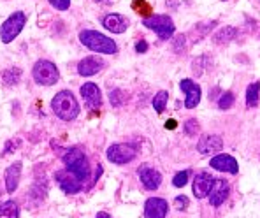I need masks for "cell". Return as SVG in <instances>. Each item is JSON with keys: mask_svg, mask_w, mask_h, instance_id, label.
<instances>
[{"mask_svg": "<svg viewBox=\"0 0 260 218\" xmlns=\"http://www.w3.org/2000/svg\"><path fill=\"white\" fill-rule=\"evenodd\" d=\"M51 109L53 113L56 114L58 118H62L65 121L74 120L76 116L79 114V104L76 101L74 94L69 90H62L53 97L51 101Z\"/></svg>", "mask_w": 260, "mask_h": 218, "instance_id": "1", "label": "cell"}, {"mask_svg": "<svg viewBox=\"0 0 260 218\" xmlns=\"http://www.w3.org/2000/svg\"><path fill=\"white\" fill-rule=\"evenodd\" d=\"M79 41L86 46L88 49L95 53H104V55H114L118 51V46L113 39H109L108 36L95 30H83L79 34Z\"/></svg>", "mask_w": 260, "mask_h": 218, "instance_id": "2", "label": "cell"}, {"mask_svg": "<svg viewBox=\"0 0 260 218\" xmlns=\"http://www.w3.org/2000/svg\"><path fill=\"white\" fill-rule=\"evenodd\" d=\"M63 164H65V169L69 173H72L79 181H86L90 179V166H88V159L85 157V153L78 148H72L63 155Z\"/></svg>", "mask_w": 260, "mask_h": 218, "instance_id": "3", "label": "cell"}, {"mask_svg": "<svg viewBox=\"0 0 260 218\" xmlns=\"http://www.w3.org/2000/svg\"><path fill=\"white\" fill-rule=\"evenodd\" d=\"M32 76L39 85H44V86L55 85L60 79L58 69H56V66L53 62H49V60H39V62L34 66Z\"/></svg>", "mask_w": 260, "mask_h": 218, "instance_id": "4", "label": "cell"}, {"mask_svg": "<svg viewBox=\"0 0 260 218\" xmlns=\"http://www.w3.org/2000/svg\"><path fill=\"white\" fill-rule=\"evenodd\" d=\"M26 23V16L21 11L13 13L6 21L2 23V28H0V39L4 44H9L11 41H14V37H18V34L23 30Z\"/></svg>", "mask_w": 260, "mask_h": 218, "instance_id": "5", "label": "cell"}, {"mask_svg": "<svg viewBox=\"0 0 260 218\" xmlns=\"http://www.w3.org/2000/svg\"><path fill=\"white\" fill-rule=\"evenodd\" d=\"M143 25L150 30H155V32L158 34L160 39H164V41L171 39L176 30L174 21L171 20L169 16H166V14H155V16L146 18V20L143 21Z\"/></svg>", "mask_w": 260, "mask_h": 218, "instance_id": "6", "label": "cell"}, {"mask_svg": "<svg viewBox=\"0 0 260 218\" xmlns=\"http://www.w3.org/2000/svg\"><path fill=\"white\" fill-rule=\"evenodd\" d=\"M136 155L137 151L132 144H113V146L108 148V160L113 164H118V166L132 162Z\"/></svg>", "mask_w": 260, "mask_h": 218, "instance_id": "7", "label": "cell"}, {"mask_svg": "<svg viewBox=\"0 0 260 218\" xmlns=\"http://www.w3.org/2000/svg\"><path fill=\"white\" fill-rule=\"evenodd\" d=\"M55 179L58 181L60 189H62L65 194H71V196H72V194L81 192V189H83V183L79 181V179L76 178V176L72 174V173H69L67 169L56 171Z\"/></svg>", "mask_w": 260, "mask_h": 218, "instance_id": "8", "label": "cell"}, {"mask_svg": "<svg viewBox=\"0 0 260 218\" xmlns=\"http://www.w3.org/2000/svg\"><path fill=\"white\" fill-rule=\"evenodd\" d=\"M137 174H139L141 183H143L146 190H156L162 185V174L153 169V167H150L148 164H143V166L137 169Z\"/></svg>", "mask_w": 260, "mask_h": 218, "instance_id": "9", "label": "cell"}, {"mask_svg": "<svg viewBox=\"0 0 260 218\" xmlns=\"http://www.w3.org/2000/svg\"><path fill=\"white\" fill-rule=\"evenodd\" d=\"M179 88L185 91L186 99H185V108L186 109H193L199 106L201 102V86L197 83H193L192 79H183L179 83Z\"/></svg>", "mask_w": 260, "mask_h": 218, "instance_id": "10", "label": "cell"}, {"mask_svg": "<svg viewBox=\"0 0 260 218\" xmlns=\"http://www.w3.org/2000/svg\"><path fill=\"white\" fill-rule=\"evenodd\" d=\"M81 97L90 109H99L102 106L101 88L95 85V83H85V85L81 86Z\"/></svg>", "mask_w": 260, "mask_h": 218, "instance_id": "11", "label": "cell"}, {"mask_svg": "<svg viewBox=\"0 0 260 218\" xmlns=\"http://www.w3.org/2000/svg\"><path fill=\"white\" fill-rule=\"evenodd\" d=\"M167 211H169V206L167 201L160 197H151L144 204V218H166Z\"/></svg>", "mask_w": 260, "mask_h": 218, "instance_id": "12", "label": "cell"}, {"mask_svg": "<svg viewBox=\"0 0 260 218\" xmlns=\"http://www.w3.org/2000/svg\"><path fill=\"white\" fill-rule=\"evenodd\" d=\"M209 166H211L213 169L220 171V173L238 174V171H239V166H238V162H236L234 157L225 155V153H220V155L213 157L211 162H209Z\"/></svg>", "mask_w": 260, "mask_h": 218, "instance_id": "13", "label": "cell"}, {"mask_svg": "<svg viewBox=\"0 0 260 218\" xmlns=\"http://www.w3.org/2000/svg\"><path fill=\"white\" fill-rule=\"evenodd\" d=\"M213 183H215V178H213L209 173H199L195 176L193 179V194L197 199H204L209 196V192H211L213 189Z\"/></svg>", "mask_w": 260, "mask_h": 218, "instance_id": "14", "label": "cell"}, {"mask_svg": "<svg viewBox=\"0 0 260 218\" xmlns=\"http://www.w3.org/2000/svg\"><path fill=\"white\" fill-rule=\"evenodd\" d=\"M104 69V60L99 58V56H86L81 62L78 64V72L83 78H90L95 76L97 72H101Z\"/></svg>", "mask_w": 260, "mask_h": 218, "instance_id": "15", "label": "cell"}, {"mask_svg": "<svg viewBox=\"0 0 260 218\" xmlns=\"http://www.w3.org/2000/svg\"><path fill=\"white\" fill-rule=\"evenodd\" d=\"M229 197V183L225 179H218L215 178V183H213V189L209 192V204L213 208H218L225 202V199Z\"/></svg>", "mask_w": 260, "mask_h": 218, "instance_id": "16", "label": "cell"}, {"mask_svg": "<svg viewBox=\"0 0 260 218\" xmlns=\"http://www.w3.org/2000/svg\"><path fill=\"white\" fill-rule=\"evenodd\" d=\"M102 25H104L106 28H108L109 32H113V34H123L125 30L130 26V21L123 16V14L111 13V14H108V16H104Z\"/></svg>", "mask_w": 260, "mask_h": 218, "instance_id": "17", "label": "cell"}, {"mask_svg": "<svg viewBox=\"0 0 260 218\" xmlns=\"http://www.w3.org/2000/svg\"><path fill=\"white\" fill-rule=\"evenodd\" d=\"M221 148H223V141H221L220 136H204L197 143V151L202 153V155L221 151Z\"/></svg>", "mask_w": 260, "mask_h": 218, "instance_id": "18", "label": "cell"}, {"mask_svg": "<svg viewBox=\"0 0 260 218\" xmlns=\"http://www.w3.org/2000/svg\"><path fill=\"white\" fill-rule=\"evenodd\" d=\"M20 176H21V162H14L6 169V189L9 194H14L20 185Z\"/></svg>", "mask_w": 260, "mask_h": 218, "instance_id": "19", "label": "cell"}, {"mask_svg": "<svg viewBox=\"0 0 260 218\" xmlns=\"http://www.w3.org/2000/svg\"><path fill=\"white\" fill-rule=\"evenodd\" d=\"M258 91H260V85L257 81L248 85V88H246V106L248 108H257L258 106Z\"/></svg>", "mask_w": 260, "mask_h": 218, "instance_id": "20", "label": "cell"}, {"mask_svg": "<svg viewBox=\"0 0 260 218\" xmlns=\"http://www.w3.org/2000/svg\"><path fill=\"white\" fill-rule=\"evenodd\" d=\"M18 204L14 201H6L0 204V218H18Z\"/></svg>", "mask_w": 260, "mask_h": 218, "instance_id": "21", "label": "cell"}, {"mask_svg": "<svg viewBox=\"0 0 260 218\" xmlns=\"http://www.w3.org/2000/svg\"><path fill=\"white\" fill-rule=\"evenodd\" d=\"M20 78H21V71L18 67H11V69H7V71H4V74H2V79H4V83H6L7 86H14V85H18V81H20Z\"/></svg>", "mask_w": 260, "mask_h": 218, "instance_id": "22", "label": "cell"}, {"mask_svg": "<svg viewBox=\"0 0 260 218\" xmlns=\"http://www.w3.org/2000/svg\"><path fill=\"white\" fill-rule=\"evenodd\" d=\"M236 28H232V26H225V28H221L220 32L215 36V41L218 44H223V43H229L231 39H234L236 37Z\"/></svg>", "mask_w": 260, "mask_h": 218, "instance_id": "23", "label": "cell"}, {"mask_svg": "<svg viewBox=\"0 0 260 218\" xmlns=\"http://www.w3.org/2000/svg\"><path fill=\"white\" fill-rule=\"evenodd\" d=\"M167 99H169V94H167L166 90L158 91V94L155 95V99H153V108H155L156 113H162V111L166 109Z\"/></svg>", "mask_w": 260, "mask_h": 218, "instance_id": "24", "label": "cell"}, {"mask_svg": "<svg viewBox=\"0 0 260 218\" xmlns=\"http://www.w3.org/2000/svg\"><path fill=\"white\" fill-rule=\"evenodd\" d=\"M232 106H234V94H232V91L221 94V97L218 99V108L221 111H227V109H231Z\"/></svg>", "mask_w": 260, "mask_h": 218, "instance_id": "25", "label": "cell"}, {"mask_svg": "<svg viewBox=\"0 0 260 218\" xmlns=\"http://www.w3.org/2000/svg\"><path fill=\"white\" fill-rule=\"evenodd\" d=\"M186 183H188V171H181V173L176 174L173 179V185L176 189H181V186H185Z\"/></svg>", "mask_w": 260, "mask_h": 218, "instance_id": "26", "label": "cell"}, {"mask_svg": "<svg viewBox=\"0 0 260 218\" xmlns=\"http://www.w3.org/2000/svg\"><path fill=\"white\" fill-rule=\"evenodd\" d=\"M109 99H111V104H113V106H121V104H123V101H125L123 91H121V90H113V91H111V95H109Z\"/></svg>", "mask_w": 260, "mask_h": 218, "instance_id": "27", "label": "cell"}, {"mask_svg": "<svg viewBox=\"0 0 260 218\" xmlns=\"http://www.w3.org/2000/svg\"><path fill=\"white\" fill-rule=\"evenodd\" d=\"M51 4V7H55L56 11H67L71 7V0H48Z\"/></svg>", "mask_w": 260, "mask_h": 218, "instance_id": "28", "label": "cell"}, {"mask_svg": "<svg viewBox=\"0 0 260 218\" xmlns=\"http://www.w3.org/2000/svg\"><path fill=\"white\" fill-rule=\"evenodd\" d=\"M132 7H134V9H137V13H139V14L141 13L146 14V13H150V11H151V7L148 6V4L144 2V0H136V2L132 4Z\"/></svg>", "mask_w": 260, "mask_h": 218, "instance_id": "29", "label": "cell"}, {"mask_svg": "<svg viewBox=\"0 0 260 218\" xmlns=\"http://www.w3.org/2000/svg\"><path fill=\"white\" fill-rule=\"evenodd\" d=\"M185 131H186V134H188V136H195V134L199 132V121L197 120H188L185 123Z\"/></svg>", "mask_w": 260, "mask_h": 218, "instance_id": "30", "label": "cell"}, {"mask_svg": "<svg viewBox=\"0 0 260 218\" xmlns=\"http://www.w3.org/2000/svg\"><path fill=\"white\" fill-rule=\"evenodd\" d=\"M188 204H190V201H188V197H185V196H178L174 199V206L178 209H181V211L188 208Z\"/></svg>", "mask_w": 260, "mask_h": 218, "instance_id": "31", "label": "cell"}, {"mask_svg": "<svg viewBox=\"0 0 260 218\" xmlns=\"http://www.w3.org/2000/svg\"><path fill=\"white\" fill-rule=\"evenodd\" d=\"M136 51L137 53H146L148 51V43H146V41H139V43L136 44Z\"/></svg>", "mask_w": 260, "mask_h": 218, "instance_id": "32", "label": "cell"}, {"mask_svg": "<svg viewBox=\"0 0 260 218\" xmlns=\"http://www.w3.org/2000/svg\"><path fill=\"white\" fill-rule=\"evenodd\" d=\"M166 127H167V129H174V127H176V121H174V120H169V121L166 123Z\"/></svg>", "mask_w": 260, "mask_h": 218, "instance_id": "33", "label": "cell"}, {"mask_svg": "<svg viewBox=\"0 0 260 218\" xmlns=\"http://www.w3.org/2000/svg\"><path fill=\"white\" fill-rule=\"evenodd\" d=\"M95 218H111V216L108 215V213H99V215L95 216Z\"/></svg>", "mask_w": 260, "mask_h": 218, "instance_id": "34", "label": "cell"}, {"mask_svg": "<svg viewBox=\"0 0 260 218\" xmlns=\"http://www.w3.org/2000/svg\"><path fill=\"white\" fill-rule=\"evenodd\" d=\"M93 2H109V0H93Z\"/></svg>", "mask_w": 260, "mask_h": 218, "instance_id": "35", "label": "cell"}]
</instances>
